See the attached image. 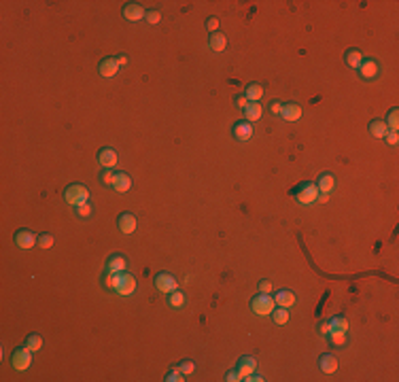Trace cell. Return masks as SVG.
Segmentation results:
<instances>
[{
	"instance_id": "obj_1",
	"label": "cell",
	"mask_w": 399,
	"mask_h": 382,
	"mask_svg": "<svg viewBox=\"0 0 399 382\" xmlns=\"http://www.w3.org/2000/svg\"><path fill=\"white\" fill-rule=\"evenodd\" d=\"M64 200L68 202L70 206H79V204H85L89 202V189L81 183H72L64 189Z\"/></svg>"
},
{
	"instance_id": "obj_2",
	"label": "cell",
	"mask_w": 399,
	"mask_h": 382,
	"mask_svg": "<svg viewBox=\"0 0 399 382\" xmlns=\"http://www.w3.org/2000/svg\"><path fill=\"white\" fill-rule=\"evenodd\" d=\"M249 306H251V310L255 312V314H259V317H268V314H272V310L276 308V302H274V297L270 295V293H268V295H266V293H259V295L251 297Z\"/></svg>"
},
{
	"instance_id": "obj_3",
	"label": "cell",
	"mask_w": 399,
	"mask_h": 382,
	"mask_svg": "<svg viewBox=\"0 0 399 382\" xmlns=\"http://www.w3.org/2000/svg\"><path fill=\"white\" fill-rule=\"evenodd\" d=\"M319 193H321V191H319L317 183H304V185H302L300 189H297V193H295V200L300 202V204L308 206V204H312V202H317Z\"/></svg>"
},
{
	"instance_id": "obj_4",
	"label": "cell",
	"mask_w": 399,
	"mask_h": 382,
	"mask_svg": "<svg viewBox=\"0 0 399 382\" xmlns=\"http://www.w3.org/2000/svg\"><path fill=\"white\" fill-rule=\"evenodd\" d=\"M11 365H13V369H17V372H26L32 365V350H28L26 346L17 348V350L11 355Z\"/></svg>"
},
{
	"instance_id": "obj_5",
	"label": "cell",
	"mask_w": 399,
	"mask_h": 382,
	"mask_svg": "<svg viewBox=\"0 0 399 382\" xmlns=\"http://www.w3.org/2000/svg\"><path fill=\"white\" fill-rule=\"evenodd\" d=\"M155 286L160 293H172V291L178 289V280L170 272H160L155 276Z\"/></svg>"
},
{
	"instance_id": "obj_6",
	"label": "cell",
	"mask_w": 399,
	"mask_h": 382,
	"mask_svg": "<svg viewBox=\"0 0 399 382\" xmlns=\"http://www.w3.org/2000/svg\"><path fill=\"white\" fill-rule=\"evenodd\" d=\"M359 75H361V79H365V81H374L376 77H378V72H380V66H378V62L372 60V58H363L361 62V66H359Z\"/></svg>"
},
{
	"instance_id": "obj_7",
	"label": "cell",
	"mask_w": 399,
	"mask_h": 382,
	"mask_svg": "<svg viewBox=\"0 0 399 382\" xmlns=\"http://www.w3.org/2000/svg\"><path fill=\"white\" fill-rule=\"evenodd\" d=\"M232 134L236 140H240V143H246V140L253 138V134H255V130H253V123L249 121H236L234 127H232Z\"/></svg>"
},
{
	"instance_id": "obj_8",
	"label": "cell",
	"mask_w": 399,
	"mask_h": 382,
	"mask_svg": "<svg viewBox=\"0 0 399 382\" xmlns=\"http://www.w3.org/2000/svg\"><path fill=\"white\" fill-rule=\"evenodd\" d=\"M136 278H134V274L130 272H123V276H121V283H119V289L115 291L117 295H123V297H128V295H132L134 291H136Z\"/></svg>"
},
{
	"instance_id": "obj_9",
	"label": "cell",
	"mask_w": 399,
	"mask_h": 382,
	"mask_svg": "<svg viewBox=\"0 0 399 382\" xmlns=\"http://www.w3.org/2000/svg\"><path fill=\"white\" fill-rule=\"evenodd\" d=\"M144 15H147V11H144L143 4H138V2H128L126 7H123V17L128 21H140Z\"/></svg>"
},
{
	"instance_id": "obj_10",
	"label": "cell",
	"mask_w": 399,
	"mask_h": 382,
	"mask_svg": "<svg viewBox=\"0 0 399 382\" xmlns=\"http://www.w3.org/2000/svg\"><path fill=\"white\" fill-rule=\"evenodd\" d=\"M15 244H17L19 249H32V246L38 244V238L30 232V229H21V232L15 234Z\"/></svg>"
},
{
	"instance_id": "obj_11",
	"label": "cell",
	"mask_w": 399,
	"mask_h": 382,
	"mask_svg": "<svg viewBox=\"0 0 399 382\" xmlns=\"http://www.w3.org/2000/svg\"><path fill=\"white\" fill-rule=\"evenodd\" d=\"M128 268V259L123 255H113L109 257V261H106V268H104V274H115V272H126Z\"/></svg>"
},
{
	"instance_id": "obj_12",
	"label": "cell",
	"mask_w": 399,
	"mask_h": 382,
	"mask_svg": "<svg viewBox=\"0 0 399 382\" xmlns=\"http://www.w3.org/2000/svg\"><path fill=\"white\" fill-rule=\"evenodd\" d=\"M117 225H119L121 234H134L136 232L138 221H136V217H134L132 212H123V215L117 219Z\"/></svg>"
},
{
	"instance_id": "obj_13",
	"label": "cell",
	"mask_w": 399,
	"mask_h": 382,
	"mask_svg": "<svg viewBox=\"0 0 399 382\" xmlns=\"http://www.w3.org/2000/svg\"><path fill=\"white\" fill-rule=\"evenodd\" d=\"M236 369H238V374L242 376V380L246 378L249 374H253L257 369V361H255V357H249V355H244V357H240L238 359V365H236Z\"/></svg>"
},
{
	"instance_id": "obj_14",
	"label": "cell",
	"mask_w": 399,
	"mask_h": 382,
	"mask_svg": "<svg viewBox=\"0 0 399 382\" xmlns=\"http://www.w3.org/2000/svg\"><path fill=\"white\" fill-rule=\"evenodd\" d=\"M280 117L285 121H297L302 119V106L297 102H289V104H283V111H280Z\"/></svg>"
},
{
	"instance_id": "obj_15",
	"label": "cell",
	"mask_w": 399,
	"mask_h": 382,
	"mask_svg": "<svg viewBox=\"0 0 399 382\" xmlns=\"http://www.w3.org/2000/svg\"><path fill=\"white\" fill-rule=\"evenodd\" d=\"M117 151L115 149H100L98 151V161H100V166H104V168H115L117 166Z\"/></svg>"
},
{
	"instance_id": "obj_16",
	"label": "cell",
	"mask_w": 399,
	"mask_h": 382,
	"mask_svg": "<svg viewBox=\"0 0 399 382\" xmlns=\"http://www.w3.org/2000/svg\"><path fill=\"white\" fill-rule=\"evenodd\" d=\"M111 187H113L117 193H126V191H130V187H132V178L128 176L126 172H117Z\"/></svg>"
},
{
	"instance_id": "obj_17",
	"label": "cell",
	"mask_w": 399,
	"mask_h": 382,
	"mask_svg": "<svg viewBox=\"0 0 399 382\" xmlns=\"http://www.w3.org/2000/svg\"><path fill=\"white\" fill-rule=\"evenodd\" d=\"M98 72H100V75H102V77L111 79V77H115L117 72H119V64H117V60H115V58H106V60L100 62V68H98Z\"/></svg>"
},
{
	"instance_id": "obj_18",
	"label": "cell",
	"mask_w": 399,
	"mask_h": 382,
	"mask_svg": "<svg viewBox=\"0 0 399 382\" xmlns=\"http://www.w3.org/2000/svg\"><path fill=\"white\" fill-rule=\"evenodd\" d=\"M242 111H244V119L249 121V123L259 121V119H261V115H263V106H261L259 102H249Z\"/></svg>"
},
{
	"instance_id": "obj_19",
	"label": "cell",
	"mask_w": 399,
	"mask_h": 382,
	"mask_svg": "<svg viewBox=\"0 0 399 382\" xmlns=\"http://www.w3.org/2000/svg\"><path fill=\"white\" fill-rule=\"evenodd\" d=\"M274 302H276V306H283V308H291L295 304V293L289 289H283L278 291L276 295H274Z\"/></svg>"
},
{
	"instance_id": "obj_20",
	"label": "cell",
	"mask_w": 399,
	"mask_h": 382,
	"mask_svg": "<svg viewBox=\"0 0 399 382\" xmlns=\"http://www.w3.org/2000/svg\"><path fill=\"white\" fill-rule=\"evenodd\" d=\"M319 367H321L323 374H334L335 369H338V359L334 355H323L319 359Z\"/></svg>"
},
{
	"instance_id": "obj_21",
	"label": "cell",
	"mask_w": 399,
	"mask_h": 382,
	"mask_svg": "<svg viewBox=\"0 0 399 382\" xmlns=\"http://www.w3.org/2000/svg\"><path fill=\"white\" fill-rule=\"evenodd\" d=\"M317 187H319V191H321V193H329V191L335 187V178H334V174H329V172L321 174V176H319Z\"/></svg>"
},
{
	"instance_id": "obj_22",
	"label": "cell",
	"mask_w": 399,
	"mask_h": 382,
	"mask_svg": "<svg viewBox=\"0 0 399 382\" xmlns=\"http://www.w3.org/2000/svg\"><path fill=\"white\" fill-rule=\"evenodd\" d=\"M225 45H227V38H225V34L223 32H215V34H210V38H208V47L212 49V51H223L225 49Z\"/></svg>"
},
{
	"instance_id": "obj_23",
	"label": "cell",
	"mask_w": 399,
	"mask_h": 382,
	"mask_svg": "<svg viewBox=\"0 0 399 382\" xmlns=\"http://www.w3.org/2000/svg\"><path fill=\"white\" fill-rule=\"evenodd\" d=\"M369 134H372L374 138H384L386 134H389V127H386V123L382 119H374L372 123H369Z\"/></svg>"
},
{
	"instance_id": "obj_24",
	"label": "cell",
	"mask_w": 399,
	"mask_h": 382,
	"mask_svg": "<svg viewBox=\"0 0 399 382\" xmlns=\"http://www.w3.org/2000/svg\"><path fill=\"white\" fill-rule=\"evenodd\" d=\"M344 60H346L348 68H359V66H361V62H363V53L359 51V49H348L346 55H344Z\"/></svg>"
},
{
	"instance_id": "obj_25",
	"label": "cell",
	"mask_w": 399,
	"mask_h": 382,
	"mask_svg": "<svg viewBox=\"0 0 399 382\" xmlns=\"http://www.w3.org/2000/svg\"><path fill=\"white\" fill-rule=\"evenodd\" d=\"M246 100L249 102H259V100L263 98V87L259 85V83H251V85H246Z\"/></svg>"
},
{
	"instance_id": "obj_26",
	"label": "cell",
	"mask_w": 399,
	"mask_h": 382,
	"mask_svg": "<svg viewBox=\"0 0 399 382\" xmlns=\"http://www.w3.org/2000/svg\"><path fill=\"white\" fill-rule=\"evenodd\" d=\"M272 321L276 323V325L289 323V308H283V306L274 308V310H272Z\"/></svg>"
},
{
	"instance_id": "obj_27",
	"label": "cell",
	"mask_w": 399,
	"mask_h": 382,
	"mask_svg": "<svg viewBox=\"0 0 399 382\" xmlns=\"http://www.w3.org/2000/svg\"><path fill=\"white\" fill-rule=\"evenodd\" d=\"M185 293H181V291H172V293H168V304H170V308H183L185 306Z\"/></svg>"
},
{
	"instance_id": "obj_28",
	"label": "cell",
	"mask_w": 399,
	"mask_h": 382,
	"mask_svg": "<svg viewBox=\"0 0 399 382\" xmlns=\"http://www.w3.org/2000/svg\"><path fill=\"white\" fill-rule=\"evenodd\" d=\"M386 127H389V132H397L399 130V111L397 109H391L389 115H386Z\"/></svg>"
},
{
	"instance_id": "obj_29",
	"label": "cell",
	"mask_w": 399,
	"mask_h": 382,
	"mask_svg": "<svg viewBox=\"0 0 399 382\" xmlns=\"http://www.w3.org/2000/svg\"><path fill=\"white\" fill-rule=\"evenodd\" d=\"M26 348H28V350H32V352L41 350V348H43V338H41V335H36V334L28 335V338H26Z\"/></svg>"
},
{
	"instance_id": "obj_30",
	"label": "cell",
	"mask_w": 399,
	"mask_h": 382,
	"mask_svg": "<svg viewBox=\"0 0 399 382\" xmlns=\"http://www.w3.org/2000/svg\"><path fill=\"white\" fill-rule=\"evenodd\" d=\"M329 327L331 331H348V321L344 317H334V318H329Z\"/></svg>"
},
{
	"instance_id": "obj_31",
	"label": "cell",
	"mask_w": 399,
	"mask_h": 382,
	"mask_svg": "<svg viewBox=\"0 0 399 382\" xmlns=\"http://www.w3.org/2000/svg\"><path fill=\"white\" fill-rule=\"evenodd\" d=\"M327 338L334 346H346V331H329Z\"/></svg>"
},
{
	"instance_id": "obj_32",
	"label": "cell",
	"mask_w": 399,
	"mask_h": 382,
	"mask_svg": "<svg viewBox=\"0 0 399 382\" xmlns=\"http://www.w3.org/2000/svg\"><path fill=\"white\" fill-rule=\"evenodd\" d=\"M164 380H166V382H183V380H185V374H183L178 367H174V369H170V372L166 374Z\"/></svg>"
},
{
	"instance_id": "obj_33",
	"label": "cell",
	"mask_w": 399,
	"mask_h": 382,
	"mask_svg": "<svg viewBox=\"0 0 399 382\" xmlns=\"http://www.w3.org/2000/svg\"><path fill=\"white\" fill-rule=\"evenodd\" d=\"M53 242H55V240H53V236H51V234H43V236H38V246H41V249H51Z\"/></svg>"
},
{
	"instance_id": "obj_34",
	"label": "cell",
	"mask_w": 399,
	"mask_h": 382,
	"mask_svg": "<svg viewBox=\"0 0 399 382\" xmlns=\"http://www.w3.org/2000/svg\"><path fill=\"white\" fill-rule=\"evenodd\" d=\"M89 215H92V206H89V202H85V204H79V206H77V217L87 219Z\"/></svg>"
},
{
	"instance_id": "obj_35",
	"label": "cell",
	"mask_w": 399,
	"mask_h": 382,
	"mask_svg": "<svg viewBox=\"0 0 399 382\" xmlns=\"http://www.w3.org/2000/svg\"><path fill=\"white\" fill-rule=\"evenodd\" d=\"M178 369H181V372H183L185 376H189V374H193V372H195V363L187 359V361H183L181 365H178Z\"/></svg>"
},
{
	"instance_id": "obj_36",
	"label": "cell",
	"mask_w": 399,
	"mask_h": 382,
	"mask_svg": "<svg viewBox=\"0 0 399 382\" xmlns=\"http://www.w3.org/2000/svg\"><path fill=\"white\" fill-rule=\"evenodd\" d=\"M144 19H147L151 26H155V24H160V19H161V13H160V11H147V15H144Z\"/></svg>"
},
{
	"instance_id": "obj_37",
	"label": "cell",
	"mask_w": 399,
	"mask_h": 382,
	"mask_svg": "<svg viewBox=\"0 0 399 382\" xmlns=\"http://www.w3.org/2000/svg\"><path fill=\"white\" fill-rule=\"evenodd\" d=\"M113 178H115V172L111 170V168H104V172H102V183L111 187V185H113Z\"/></svg>"
},
{
	"instance_id": "obj_38",
	"label": "cell",
	"mask_w": 399,
	"mask_h": 382,
	"mask_svg": "<svg viewBox=\"0 0 399 382\" xmlns=\"http://www.w3.org/2000/svg\"><path fill=\"white\" fill-rule=\"evenodd\" d=\"M206 28L210 30V34L219 32V19H217V17H208V19H206Z\"/></svg>"
},
{
	"instance_id": "obj_39",
	"label": "cell",
	"mask_w": 399,
	"mask_h": 382,
	"mask_svg": "<svg viewBox=\"0 0 399 382\" xmlns=\"http://www.w3.org/2000/svg\"><path fill=\"white\" fill-rule=\"evenodd\" d=\"M225 380L227 382H238V380H242V376L238 374V369H229V372L225 374Z\"/></svg>"
},
{
	"instance_id": "obj_40",
	"label": "cell",
	"mask_w": 399,
	"mask_h": 382,
	"mask_svg": "<svg viewBox=\"0 0 399 382\" xmlns=\"http://www.w3.org/2000/svg\"><path fill=\"white\" fill-rule=\"evenodd\" d=\"M259 293H272V283H270V280H261V283H259Z\"/></svg>"
},
{
	"instance_id": "obj_41",
	"label": "cell",
	"mask_w": 399,
	"mask_h": 382,
	"mask_svg": "<svg viewBox=\"0 0 399 382\" xmlns=\"http://www.w3.org/2000/svg\"><path fill=\"white\" fill-rule=\"evenodd\" d=\"M270 111H272L274 115H280V111H283V102H280V100H272V104H270Z\"/></svg>"
},
{
	"instance_id": "obj_42",
	"label": "cell",
	"mask_w": 399,
	"mask_h": 382,
	"mask_svg": "<svg viewBox=\"0 0 399 382\" xmlns=\"http://www.w3.org/2000/svg\"><path fill=\"white\" fill-rule=\"evenodd\" d=\"M386 143H389V144H397L399 143V136H397V132H389V134H386Z\"/></svg>"
},
{
	"instance_id": "obj_43",
	"label": "cell",
	"mask_w": 399,
	"mask_h": 382,
	"mask_svg": "<svg viewBox=\"0 0 399 382\" xmlns=\"http://www.w3.org/2000/svg\"><path fill=\"white\" fill-rule=\"evenodd\" d=\"M329 331H331L329 323H321V325H319V334L325 335V338H327V335H329Z\"/></svg>"
},
{
	"instance_id": "obj_44",
	"label": "cell",
	"mask_w": 399,
	"mask_h": 382,
	"mask_svg": "<svg viewBox=\"0 0 399 382\" xmlns=\"http://www.w3.org/2000/svg\"><path fill=\"white\" fill-rule=\"evenodd\" d=\"M246 382H261L263 378H261V374H257V372H253V374H249V376H246V378H244Z\"/></svg>"
},
{
	"instance_id": "obj_45",
	"label": "cell",
	"mask_w": 399,
	"mask_h": 382,
	"mask_svg": "<svg viewBox=\"0 0 399 382\" xmlns=\"http://www.w3.org/2000/svg\"><path fill=\"white\" fill-rule=\"evenodd\" d=\"M246 104H249V100H246V96H238V98H236V106H240V109H244Z\"/></svg>"
},
{
	"instance_id": "obj_46",
	"label": "cell",
	"mask_w": 399,
	"mask_h": 382,
	"mask_svg": "<svg viewBox=\"0 0 399 382\" xmlns=\"http://www.w3.org/2000/svg\"><path fill=\"white\" fill-rule=\"evenodd\" d=\"M115 60H117V64H119V66H126V64H128V58H126L123 53H121V55H117Z\"/></svg>"
}]
</instances>
